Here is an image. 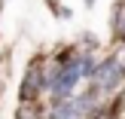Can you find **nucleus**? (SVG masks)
<instances>
[{
    "instance_id": "nucleus-1",
    "label": "nucleus",
    "mask_w": 125,
    "mask_h": 119,
    "mask_svg": "<svg viewBox=\"0 0 125 119\" xmlns=\"http://www.w3.org/2000/svg\"><path fill=\"white\" fill-rule=\"evenodd\" d=\"M92 83H95L101 92L119 89V83H122V64H119L116 58L101 61V64H98V70H95V76H92Z\"/></svg>"
},
{
    "instance_id": "nucleus-3",
    "label": "nucleus",
    "mask_w": 125,
    "mask_h": 119,
    "mask_svg": "<svg viewBox=\"0 0 125 119\" xmlns=\"http://www.w3.org/2000/svg\"><path fill=\"white\" fill-rule=\"evenodd\" d=\"M83 107H79V98H55L52 113L49 119H83Z\"/></svg>"
},
{
    "instance_id": "nucleus-4",
    "label": "nucleus",
    "mask_w": 125,
    "mask_h": 119,
    "mask_svg": "<svg viewBox=\"0 0 125 119\" xmlns=\"http://www.w3.org/2000/svg\"><path fill=\"white\" fill-rule=\"evenodd\" d=\"M85 6H95V0H85Z\"/></svg>"
},
{
    "instance_id": "nucleus-2",
    "label": "nucleus",
    "mask_w": 125,
    "mask_h": 119,
    "mask_svg": "<svg viewBox=\"0 0 125 119\" xmlns=\"http://www.w3.org/2000/svg\"><path fill=\"white\" fill-rule=\"evenodd\" d=\"M40 89H46V76H40V61H34L28 67V73H24V83H21V101L31 104Z\"/></svg>"
}]
</instances>
